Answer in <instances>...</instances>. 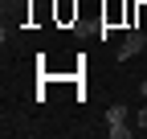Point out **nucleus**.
Returning <instances> with one entry per match:
<instances>
[{
    "label": "nucleus",
    "instance_id": "20e7f679",
    "mask_svg": "<svg viewBox=\"0 0 147 139\" xmlns=\"http://www.w3.org/2000/svg\"><path fill=\"white\" fill-rule=\"evenodd\" d=\"M139 94H147V82H143V86H139Z\"/></svg>",
    "mask_w": 147,
    "mask_h": 139
},
{
    "label": "nucleus",
    "instance_id": "f03ea898",
    "mask_svg": "<svg viewBox=\"0 0 147 139\" xmlns=\"http://www.w3.org/2000/svg\"><path fill=\"white\" fill-rule=\"evenodd\" d=\"M143 49H147V33L143 29H131L127 41H123V49H119V61H131L135 53H143Z\"/></svg>",
    "mask_w": 147,
    "mask_h": 139
},
{
    "label": "nucleus",
    "instance_id": "f257e3e1",
    "mask_svg": "<svg viewBox=\"0 0 147 139\" xmlns=\"http://www.w3.org/2000/svg\"><path fill=\"white\" fill-rule=\"evenodd\" d=\"M106 123H110V139H127V135H131V127H127V107H123V102H115V107L106 111Z\"/></svg>",
    "mask_w": 147,
    "mask_h": 139
},
{
    "label": "nucleus",
    "instance_id": "7ed1b4c3",
    "mask_svg": "<svg viewBox=\"0 0 147 139\" xmlns=\"http://www.w3.org/2000/svg\"><path fill=\"white\" fill-rule=\"evenodd\" d=\"M139 127H143V131H147V107H143V111H139Z\"/></svg>",
    "mask_w": 147,
    "mask_h": 139
}]
</instances>
